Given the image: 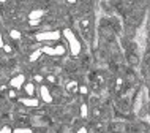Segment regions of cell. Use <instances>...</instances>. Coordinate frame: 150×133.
Listing matches in <instances>:
<instances>
[{"label": "cell", "instance_id": "cell-1", "mask_svg": "<svg viewBox=\"0 0 150 133\" xmlns=\"http://www.w3.org/2000/svg\"><path fill=\"white\" fill-rule=\"evenodd\" d=\"M90 19H87V18H84L82 21L79 22V27H81V32H82V37L86 38V40H90V29H92V26H90Z\"/></svg>", "mask_w": 150, "mask_h": 133}, {"label": "cell", "instance_id": "cell-2", "mask_svg": "<svg viewBox=\"0 0 150 133\" xmlns=\"http://www.w3.org/2000/svg\"><path fill=\"white\" fill-rule=\"evenodd\" d=\"M78 89H79V84L76 83V81H70L67 84V90L70 92V94H76L78 92Z\"/></svg>", "mask_w": 150, "mask_h": 133}, {"label": "cell", "instance_id": "cell-3", "mask_svg": "<svg viewBox=\"0 0 150 133\" xmlns=\"http://www.w3.org/2000/svg\"><path fill=\"white\" fill-rule=\"evenodd\" d=\"M25 92H27V95H29V97H33L35 95V87H33V84H32V83H29L25 86Z\"/></svg>", "mask_w": 150, "mask_h": 133}, {"label": "cell", "instance_id": "cell-4", "mask_svg": "<svg viewBox=\"0 0 150 133\" xmlns=\"http://www.w3.org/2000/svg\"><path fill=\"white\" fill-rule=\"evenodd\" d=\"M128 59H129V63H131V65H137V63H139V59H137L134 54H129Z\"/></svg>", "mask_w": 150, "mask_h": 133}, {"label": "cell", "instance_id": "cell-5", "mask_svg": "<svg viewBox=\"0 0 150 133\" xmlns=\"http://www.w3.org/2000/svg\"><path fill=\"white\" fill-rule=\"evenodd\" d=\"M47 81H49V83H52V84H55V83H57V79H55V76L54 75H51V76H47Z\"/></svg>", "mask_w": 150, "mask_h": 133}, {"label": "cell", "instance_id": "cell-6", "mask_svg": "<svg viewBox=\"0 0 150 133\" xmlns=\"http://www.w3.org/2000/svg\"><path fill=\"white\" fill-rule=\"evenodd\" d=\"M76 133H88V130H87V127H79L76 130Z\"/></svg>", "mask_w": 150, "mask_h": 133}]
</instances>
